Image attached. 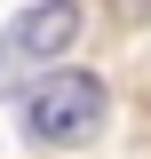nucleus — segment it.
Returning a JSON list of instances; mask_svg holds the SVG:
<instances>
[{
  "label": "nucleus",
  "mask_w": 151,
  "mask_h": 159,
  "mask_svg": "<svg viewBox=\"0 0 151 159\" xmlns=\"http://www.w3.org/2000/svg\"><path fill=\"white\" fill-rule=\"evenodd\" d=\"M72 40H80V0H32V8L0 32V88H16V80L48 72Z\"/></svg>",
  "instance_id": "2"
},
{
  "label": "nucleus",
  "mask_w": 151,
  "mask_h": 159,
  "mask_svg": "<svg viewBox=\"0 0 151 159\" xmlns=\"http://www.w3.org/2000/svg\"><path fill=\"white\" fill-rule=\"evenodd\" d=\"M103 119H112V88H103L95 72H48V80L24 88V135L32 143L72 151V143L103 135Z\"/></svg>",
  "instance_id": "1"
}]
</instances>
